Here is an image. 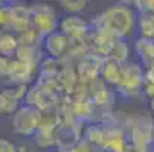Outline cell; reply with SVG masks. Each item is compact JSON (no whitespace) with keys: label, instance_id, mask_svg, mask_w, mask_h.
Returning <instances> with one entry per match:
<instances>
[{"label":"cell","instance_id":"obj_16","mask_svg":"<svg viewBox=\"0 0 154 152\" xmlns=\"http://www.w3.org/2000/svg\"><path fill=\"white\" fill-rule=\"evenodd\" d=\"M60 5H61V8L64 11L70 12V15H75L76 12H79V11H82L85 8L87 2H85V0H76V2H73V0H72V2L64 0V2H60Z\"/></svg>","mask_w":154,"mask_h":152},{"label":"cell","instance_id":"obj_14","mask_svg":"<svg viewBox=\"0 0 154 152\" xmlns=\"http://www.w3.org/2000/svg\"><path fill=\"white\" fill-rule=\"evenodd\" d=\"M137 26L140 29L142 38L154 40V15L148 12H139L137 15Z\"/></svg>","mask_w":154,"mask_h":152},{"label":"cell","instance_id":"obj_12","mask_svg":"<svg viewBox=\"0 0 154 152\" xmlns=\"http://www.w3.org/2000/svg\"><path fill=\"white\" fill-rule=\"evenodd\" d=\"M17 49H18L17 35L8 31H0V55L6 58H14Z\"/></svg>","mask_w":154,"mask_h":152},{"label":"cell","instance_id":"obj_6","mask_svg":"<svg viewBox=\"0 0 154 152\" xmlns=\"http://www.w3.org/2000/svg\"><path fill=\"white\" fill-rule=\"evenodd\" d=\"M60 32L67 38L82 40L89 35V23L78 15H67L60 21Z\"/></svg>","mask_w":154,"mask_h":152},{"label":"cell","instance_id":"obj_15","mask_svg":"<svg viewBox=\"0 0 154 152\" xmlns=\"http://www.w3.org/2000/svg\"><path fill=\"white\" fill-rule=\"evenodd\" d=\"M18 38V44H23V46H37L40 47V43H43V40H45V37H43L37 29H34L32 26L25 31L23 34L17 35Z\"/></svg>","mask_w":154,"mask_h":152},{"label":"cell","instance_id":"obj_11","mask_svg":"<svg viewBox=\"0 0 154 152\" xmlns=\"http://www.w3.org/2000/svg\"><path fill=\"white\" fill-rule=\"evenodd\" d=\"M20 103L9 88L0 90V116H14L20 110Z\"/></svg>","mask_w":154,"mask_h":152},{"label":"cell","instance_id":"obj_13","mask_svg":"<svg viewBox=\"0 0 154 152\" xmlns=\"http://www.w3.org/2000/svg\"><path fill=\"white\" fill-rule=\"evenodd\" d=\"M35 143L43 148L48 149L51 146H54L57 143V129H51V128H38L37 133L34 136Z\"/></svg>","mask_w":154,"mask_h":152},{"label":"cell","instance_id":"obj_10","mask_svg":"<svg viewBox=\"0 0 154 152\" xmlns=\"http://www.w3.org/2000/svg\"><path fill=\"white\" fill-rule=\"evenodd\" d=\"M121 75H122V64L121 62H118L113 58H107V59L102 61L101 70H99V76L105 82L118 85L119 81H121Z\"/></svg>","mask_w":154,"mask_h":152},{"label":"cell","instance_id":"obj_2","mask_svg":"<svg viewBox=\"0 0 154 152\" xmlns=\"http://www.w3.org/2000/svg\"><path fill=\"white\" fill-rule=\"evenodd\" d=\"M31 26L37 29L43 37H48L60 28V20L55 11L45 3L31 6Z\"/></svg>","mask_w":154,"mask_h":152},{"label":"cell","instance_id":"obj_7","mask_svg":"<svg viewBox=\"0 0 154 152\" xmlns=\"http://www.w3.org/2000/svg\"><path fill=\"white\" fill-rule=\"evenodd\" d=\"M38 73V69L31 67L28 64L21 62L15 58L11 59V66H9V73H8V79L14 84H25L28 85V82H31L35 75Z\"/></svg>","mask_w":154,"mask_h":152},{"label":"cell","instance_id":"obj_1","mask_svg":"<svg viewBox=\"0 0 154 152\" xmlns=\"http://www.w3.org/2000/svg\"><path fill=\"white\" fill-rule=\"evenodd\" d=\"M136 23H137V18L134 11L125 5H116L105 9L93 21L95 31L108 32L121 40L133 34Z\"/></svg>","mask_w":154,"mask_h":152},{"label":"cell","instance_id":"obj_5","mask_svg":"<svg viewBox=\"0 0 154 152\" xmlns=\"http://www.w3.org/2000/svg\"><path fill=\"white\" fill-rule=\"evenodd\" d=\"M29 28H31V6L11 3V18L6 31L14 35H20Z\"/></svg>","mask_w":154,"mask_h":152},{"label":"cell","instance_id":"obj_19","mask_svg":"<svg viewBox=\"0 0 154 152\" xmlns=\"http://www.w3.org/2000/svg\"><path fill=\"white\" fill-rule=\"evenodd\" d=\"M0 152H17V148L6 139H0Z\"/></svg>","mask_w":154,"mask_h":152},{"label":"cell","instance_id":"obj_9","mask_svg":"<svg viewBox=\"0 0 154 152\" xmlns=\"http://www.w3.org/2000/svg\"><path fill=\"white\" fill-rule=\"evenodd\" d=\"M14 58L18 59V61H21V62H25V64H28V66H31V67H35V69H38L40 64L43 62L41 50L37 46H23V44H18V49H17Z\"/></svg>","mask_w":154,"mask_h":152},{"label":"cell","instance_id":"obj_8","mask_svg":"<svg viewBox=\"0 0 154 152\" xmlns=\"http://www.w3.org/2000/svg\"><path fill=\"white\" fill-rule=\"evenodd\" d=\"M43 47H45V50L48 52L49 58L58 59L66 53V50L70 47V43H69V38L64 34L54 32V34L45 37V40H43Z\"/></svg>","mask_w":154,"mask_h":152},{"label":"cell","instance_id":"obj_4","mask_svg":"<svg viewBox=\"0 0 154 152\" xmlns=\"http://www.w3.org/2000/svg\"><path fill=\"white\" fill-rule=\"evenodd\" d=\"M145 81V75L142 73L140 67L134 62L122 64V75L118 84V88L125 96H134L140 91Z\"/></svg>","mask_w":154,"mask_h":152},{"label":"cell","instance_id":"obj_18","mask_svg":"<svg viewBox=\"0 0 154 152\" xmlns=\"http://www.w3.org/2000/svg\"><path fill=\"white\" fill-rule=\"evenodd\" d=\"M11 59L12 58H6L0 55V79H8V73H9V66H11Z\"/></svg>","mask_w":154,"mask_h":152},{"label":"cell","instance_id":"obj_17","mask_svg":"<svg viewBox=\"0 0 154 152\" xmlns=\"http://www.w3.org/2000/svg\"><path fill=\"white\" fill-rule=\"evenodd\" d=\"M11 18V3H0V31H6Z\"/></svg>","mask_w":154,"mask_h":152},{"label":"cell","instance_id":"obj_3","mask_svg":"<svg viewBox=\"0 0 154 152\" xmlns=\"http://www.w3.org/2000/svg\"><path fill=\"white\" fill-rule=\"evenodd\" d=\"M41 111L29 105H21L20 110L12 116V128L14 131L23 137H34L40 126Z\"/></svg>","mask_w":154,"mask_h":152}]
</instances>
